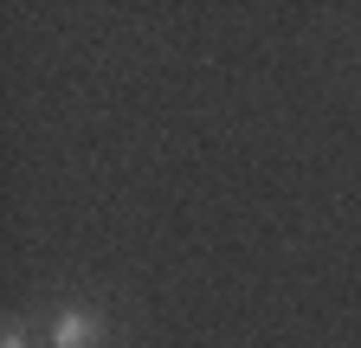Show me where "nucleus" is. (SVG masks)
Listing matches in <instances>:
<instances>
[{
    "mask_svg": "<svg viewBox=\"0 0 361 348\" xmlns=\"http://www.w3.org/2000/svg\"><path fill=\"white\" fill-rule=\"evenodd\" d=\"M90 342H97V316L90 310H65L52 323V348H90Z\"/></svg>",
    "mask_w": 361,
    "mask_h": 348,
    "instance_id": "nucleus-1",
    "label": "nucleus"
},
{
    "mask_svg": "<svg viewBox=\"0 0 361 348\" xmlns=\"http://www.w3.org/2000/svg\"><path fill=\"white\" fill-rule=\"evenodd\" d=\"M0 348H26V329H20V323H7V335H0Z\"/></svg>",
    "mask_w": 361,
    "mask_h": 348,
    "instance_id": "nucleus-2",
    "label": "nucleus"
}]
</instances>
